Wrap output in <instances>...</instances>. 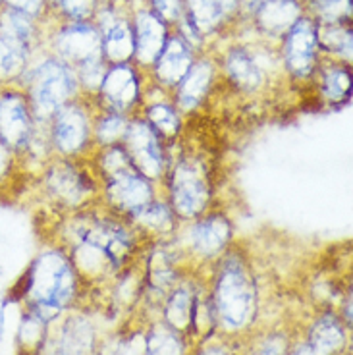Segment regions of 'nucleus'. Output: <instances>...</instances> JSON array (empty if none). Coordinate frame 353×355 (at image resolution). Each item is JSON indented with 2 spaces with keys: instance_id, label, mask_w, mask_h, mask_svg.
<instances>
[{
  "instance_id": "f257e3e1",
  "label": "nucleus",
  "mask_w": 353,
  "mask_h": 355,
  "mask_svg": "<svg viewBox=\"0 0 353 355\" xmlns=\"http://www.w3.org/2000/svg\"><path fill=\"white\" fill-rule=\"evenodd\" d=\"M74 284V272L62 255H41L24 278L21 297H26L27 313L43 322L53 320L71 300Z\"/></svg>"
},
{
  "instance_id": "f03ea898",
  "label": "nucleus",
  "mask_w": 353,
  "mask_h": 355,
  "mask_svg": "<svg viewBox=\"0 0 353 355\" xmlns=\"http://www.w3.org/2000/svg\"><path fill=\"white\" fill-rule=\"evenodd\" d=\"M216 315L228 329H241L255 313V286L239 263H230L222 270L216 293Z\"/></svg>"
},
{
  "instance_id": "7ed1b4c3",
  "label": "nucleus",
  "mask_w": 353,
  "mask_h": 355,
  "mask_svg": "<svg viewBox=\"0 0 353 355\" xmlns=\"http://www.w3.org/2000/svg\"><path fill=\"white\" fill-rule=\"evenodd\" d=\"M110 174V197L126 211L139 213L150 203V187L139 174H135L122 151H112L105 160Z\"/></svg>"
},
{
  "instance_id": "20e7f679",
  "label": "nucleus",
  "mask_w": 353,
  "mask_h": 355,
  "mask_svg": "<svg viewBox=\"0 0 353 355\" xmlns=\"http://www.w3.org/2000/svg\"><path fill=\"white\" fill-rule=\"evenodd\" d=\"M71 89H74V81L70 71L62 64L54 60L41 64L33 71V80H31V98L37 112L49 116L54 110H58L64 105V101L70 97Z\"/></svg>"
},
{
  "instance_id": "39448f33",
  "label": "nucleus",
  "mask_w": 353,
  "mask_h": 355,
  "mask_svg": "<svg viewBox=\"0 0 353 355\" xmlns=\"http://www.w3.org/2000/svg\"><path fill=\"white\" fill-rule=\"evenodd\" d=\"M33 133V120L26 98L16 93L0 95V141L12 151L27 147Z\"/></svg>"
},
{
  "instance_id": "423d86ee",
  "label": "nucleus",
  "mask_w": 353,
  "mask_h": 355,
  "mask_svg": "<svg viewBox=\"0 0 353 355\" xmlns=\"http://www.w3.org/2000/svg\"><path fill=\"white\" fill-rule=\"evenodd\" d=\"M209 199V187L203 174L193 164H182L174 176V205L182 214L191 216L203 211Z\"/></svg>"
},
{
  "instance_id": "0eeeda50",
  "label": "nucleus",
  "mask_w": 353,
  "mask_h": 355,
  "mask_svg": "<svg viewBox=\"0 0 353 355\" xmlns=\"http://www.w3.org/2000/svg\"><path fill=\"white\" fill-rule=\"evenodd\" d=\"M81 240L85 245L93 248L98 253H103L106 259H110L114 265H120L130 251V238L122 228L108 222H97L91 224L81 232Z\"/></svg>"
},
{
  "instance_id": "6e6552de",
  "label": "nucleus",
  "mask_w": 353,
  "mask_h": 355,
  "mask_svg": "<svg viewBox=\"0 0 353 355\" xmlns=\"http://www.w3.org/2000/svg\"><path fill=\"white\" fill-rule=\"evenodd\" d=\"M128 147L130 157L137 168L143 170L147 176H157L162 168V157H160L159 143L155 133L150 132L147 124H133L128 132Z\"/></svg>"
},
{
  "instance_id": "1a4fd4ad",
  "label": "nucleus",
  "mask_w": 353,
  "mask_h": 355,
  "mask_svg": "<svg viewBox=\"0 0 353 355\" xmlns=\"http://www.w3.org/2000/svg\"><path fill=\"white\" fill-rule=\"evenodd\" d=\"M317 29L309 21H298L288 39V66L298 76H307L315 64Z\"/></svg>"
},
{
  "instance_id": "9d476101",
  "label": "nucleus",
  "mask_w": 353,
  "mask_h": 355,
  "mask_svg": "<svg viewBox=\"0 0 353 355\" xmlns=\"http://www.w3.org/2000/svg\"><path fill=\"white\" fill-rule=\"evenodd\" d=\"M98 49H101V37L93 27L85 24L68 27L58 39V51L66 60L87 62L91 58H97Z\"/></svg>"
},
{
  "instance_id": "9b49d317",
  "label": "nucleus",
  "mask_w": 353,
  "mask_h": 355,
  "mask_svg": "<svg viewBox=\"0 0 353 355\" xmlns=\"http://www.w3.org/2000/svg\"><path fill=\"white\" fill-rule=\"evenodd\" d=\"M54 141L62 151H78L87 137V122L81 110L66 107L56 112L54 118Z\"/></svg>"
},
{
  "instance_id": "f8f14e48",
  "label": "nucleus",
  "mask_w": 353,
  "mask_h": 355,
  "mask_svg": "<svg viewBox=\"0 0 353 355\" xmlns=\"http://www.w3.org/2000/svg\"><path fill=\"white\" fill-rule=\"evenodd\" d=\"M164 26L160 24L159 18L153 14H141L137 19V39H135V49L143 62H150L159 58L162 49H164Z\"/></svg>"
},
{
  "instance_id": "ddd939ff",
  "label": "nucleus",
  "mask_w": 353,
  "mask_h": 355,
  "mask_svg": "<svg viewBox=\"0 0 353 355\" xmlns=\"http://www.w3.org/2000/svg\"><path fill=\"white\" fill-rule=\"evenodd\" d=\"M103 93L114 108H128L137 95V81L130 68H114L103 81Z\"/></svg>"
},
{
  "instance_id": "4468645a",
  "label": "nucleus",
  "mask_w": 353,
  "mask_h": 355,
  "mask_svg": "<svg viewBox=\"0 0 353 355\" xmlns=\"http://www.w3.org/2000/svg\"><path fill=\"white\" fill-rule=\"evenodd\" d=\"M191 58L186 44L180 39H170L159 56V76L166 83H178L189 70Z\"/></svg>"
},
{
  "instance_id": "2eb2a0df",
  "label": "nucleus",
  "mask_w": 353,
  "mask_h": 355,
  "mask_svg": "<svg viewBox=\"0 0 353 355\" xmlns=\"http://www.w3.org/2000/svg\"><path fill=\"white\" fill-rule=\"evenodd\" d=\"M298 16L300 8L293 0H266L259 10L261 26L273 33H280L284 29L295 26Z\"/></svg>"
},
{
  "instance_id": "dca6fc26",
  "label": "nucleus",
  "mask_w": 353,
  "mask_h": 355,
  "mask_svg": "<svg viewBox=\"0 0 353 355\" xmlns=\"http://www.w3.org/2000/svg\"><path fill=\"white\" fill-rule=\"evenodd\" d=\"M344 344V330L334 317H322L311 330L309 347L313 355H330Z\"/></svg>"
},
{
  "instance_id": "f3484780",
  "label": "nucleus",
  "mask_w": 353,
  "mask_h": 355,
  "mask_svg": "<svg viewBox=\"0 0 353 355\" xmlns=\"http://www.w3.org/2000/svg\"><path fill=\"white\" fill-rule=\"evenodd\" d=\"M230 238V226L224 218H209L197 224L193 230V245L197 251H201L205 255H212L218 249L224 248V243Z\"/></svg>"
},
{
  "instance_id": "a211bd4d",
  "label": "nucleus",
  "mask_w": 353,
  "mask_h": 355,
  "mask_svg": "<svg viewBox=\"0 0 353 355\" xmlns=\"http://www.w3.org/2000/svg\"><path fill=\"white\" fill-rule=\"evenodd\" d=\"M49 186L58 197H62L68 203H78L83 193H85V186H83V176H80L76 170L68 166V164H60L51 172L49 176Z\"/></svg>"
},
{
  "instance_id": "6ab92c4d",
  "label": "nucleus",
  "mask_w": 353,
  "mask_h": 355,
  "mask_svg": "<svg viewBox=\"0 0 353 355\" xmlns=\"http://www.w3.org/2000/svg\"><path fill=\"white\" fill-rule=\"evenodd\" d=\"M186 80L182 83V89H180V98H182V105L186 108L195 107L203 95L207 93V87L211 83L212 70L211 66L207 62L195 64L193 68H189L187 73L184 76Z\"/></svg>"
},
{
  "instance_id": "aec40b11",
  "label": "nucleus",
  "mask_w": 353,
  "mask_h": 355,
  "mask_svg": "<svg viewBox=\"0 0 353 355\" xmlns=\"http://www.w3.org/2000/svg\"><path fill=\"white\" fill-rule=\"evenodd\" d=\"M27 51V46L0 29V80H10L24 70Z\"/></svg>"
},
{
  "instance_id": "412c9836",
  "label": "nucleus",
  "mask_w": 353,
  "mask_h": 355,
  "mask_svg": "<svg viewBox=\"0 0 353 355\" xmlns=\"http://www.w3.org/2000/svg\"><path fill=\"white\" fill-rule=\"evenodd\" d=\"M195 300L186 290H178L166 305V320L172 330H189L193 329L197 320Z\"/></svg>"
},
{
  "instance_id": "4be33fe9",
  "label": "nucleus",
  "mask_w": 353,
  "mask_h": 355,
  "mask_svg": "<svg viewBox=\"0 0 353 355\" xmlns=\"http://www.w3.org/2000/svg\"><path fill=\"white\" fill-rule=\"evenodd\" d=\"M0 29L4 33H8L12 39H16L18 43L29 49V43L33 39V24H31V16H27L24 12L14 8L0 10Z\"/></svg>"
},
{
  "instance_id": "5701e85b",
  "label": "nucleus",
  "mask_w": 353,
  "mask_h": 355,
  "mask_svg": "<svg viewBox=\"0 0 353 355\" xmlns=\"http://www.w3.org/2000/svg\"><path fill=\"white\" fill-rule=\"evenodd\" d=\"M228 70L230 76L236 80L238 85L246 89H255L261 83V71L255 66V62L249 58L248 54L236 51L230 54L228 58Z\"/></svg>"
},
{
  "instance_id": "b1692460",
  "label": "nucleus",
  "mask_w": 353,
  "mask_h": 355,
  "mask_svg": "<svg viewBox=\"0 0 353 355\" xmlns=\"http://www.w3.org/2000/svg\"><path fill=\"white\" fill-rule=\"evenodd\" d=\"M133 37L130 33V27L118 21L114 26L108 29L105 41L106 54L112 58V60H126L128 56H132L133 53Z\"/></svg>"
},
{
  "instance_id": "393cba45",
  "label": "nucleus",
  "mask_w": 353,
  "mask_h": 355,
  "mask_svg": "<svg viewBox=\"0 0 353 355\" xmlns=\"http://www.w3.org/2000/svg\"><path fill=\"white\" fill-rule=\"evenodd\" d=\"M145 355H182V340L172 329H157L150 332L145 344Z\"/></svg>"
},
{
  "instance_id": "a878e982",
  "label": "nucleus",
  "mask_w": 353,
  "mask_h": 355,
  "mask_svg": "<svg viewBox=\"0 0 353 355\" xmlns=\"http://www.w3.org/2000/svg\"><path fill=\"white\" fill-rule=\"evenodd\" d=\"M224 16L218 0H191V14L189 21H193L197 29H211L218 24V19Z\"/></svg>"
},
{
  "instance_id": "bb28decb",
  "label": "nucleus",
  "mask_w": 353,
  "mask_h": 355,
  "mask_svg": "<svg viewBox=\"0 0 353 355\" xmlns=\"http://www.w3.org/2000/svg\"><path fill=\"white\" fill-rule=\"evenodd\" d=\"M325 91L330 101H342L352 91V76L344 70H332L325 81Z\"/></svg>"
},
{
  "instance_id": "cd10ccee",
  "label": "nucleus",
  "mask_w": 353,
  "mask_h": 355,
  "mask_svg": "<svg viewBox=\"0 0 353 355\" xmlns=\"http://www.w3.org/2000/svg\"><path fill=\"white\" fill-rule=\"evenodd\" d=\"M317 10L328 24H338L352 14V0H318Z\"/></svg>"
},
{
  "instance_id": "c85d7f7f",
  "label": "nucleus",
  "mask_w": 353,
  "mask_h": 355,
  "mask_svg": "<svg viewBox=\"0 0 353 355\" xmlns=\"http://www.w3.org/2000/svg\"><path fill=\"white\" fill-rule=\"evenodd\" d=\"M322 39L327 41L330 49H334L344 56H350L352 53V33L336 27V24H332V29H328L327 33H322Z\"/></svg>"
},
{
  "instance_id": "c756f323",
  "label": "nucleus",
  "mask_w": 353,
  "mask_h": 355,
  "mask_svg": "<svg viewBox=\"0 0 353 355\" xmlns=\"http://www.w3.org/2000/svg\"><path fill=\"white\" fill-rule=\"evenodd\" d=\"M150 120H153V124L157 125L159 130H162L168 135H172V133H176L178 130V118L174 114V110H170L168 107H153L150 108Z\"/></svg>"
},
{
  "instance_id": "7c9ffc66",
  "label": "nucleus",
  "mask_w": 353,
  "mask_h": 355,
  "mask_svg": "<svg viewBox=\"0 0 353 355\" xmlns=\"http://www.w3.org/2000/svg\"><path fill=\"white\" fill-rule=\"evenodd\" d=\"M137 214H139L143 224H147L150 228H159V230H166L170 222H172L164 207H150V203Z\"/></svg>"
},
{
  "instance_id": "2f4dec72",
  "label": "nucleus",
  "mask_w": 353,
  "mask_h": 355,
  "mask_svg": "<svg viewBox=\"0 0 353 355\" xmlns=\"http://www.w3.org/2000/svg\"><path fill=\"white\" fill-rule=\"evenodd\" d=\"M126 132V122L120 116H110L103 124L98 125V137L103 141H114Z\"/></svg>"
},
{
  "instance_id": "473e14b6",
  "label": "nucleus",
  "mask_w": 353,
  "mask_h": 355,
  "mask_svg": "<svg viewBox=\"0 0 353 355\" xmlns=\"http://www.w3.org/2000/svg\"><path fill=\"white\" fill-rule=\"evenodd\" d=\"M150 276H153V282L159 288L166 286L172 280V266H170V263L164 257V253L162 255L157 253V257L153 261V272H150Z\"/></svg>"
},
{
  "instance_id": "72a5a7b5",
  "label": "nucleus",
  "mask_w": 353,
  "mask_h": 355,
  "mask_svg": "<svg viewBox=\"0 0 353 355\" xmlns=\"http://www.w3.org/2000/svg\"><path fill=\"white\" fill-rule=\"evenodd\" d=\"M81 76H83V81L87 83L89 87H97V85H101L103 64L98 62V56L97 58H91L87 62H83V66H81Z\"/></svg>"
},
{
  "instance_id": "f704fd0d",
  "label": "nucleus",
  "mask_w": 353,
  "mask_h": 355,
  "mask_svg": "<svg viewBox=\"0 0 353 355\" xmlns=\"http://www.w3.org/2000/svg\"><path fill=\"white\" fill-rule=\"evenodd\" d=\"M95 6V0H62V8L74 18H85Z\"/></svg>"
},
{
  "instance_id": "c9c22d12",
  "label": "nucleus",
  "mask_w": 353,
  "mask_h": 355,
  "mask_svg": "<svg viewBox=\"0 0 353 355\" xmlns=\"http://www.w3.org/2000/svg\"><path fill=\"white\" fill-rule=\"evenodd\" d=\"M8 8L19 10L27 16H35L39 14V10L43 6V0H4Z\"/></svg>"
},
{
  "instance_id": "e433bc0d",
  "label": "nucleus",
  "mask_w": 353,
  "mask_h": 355,
  "mask_svg": "<svg viewBox=\"0 0 353 355\" xmlns=\"http://www.w3.org/2000/svg\"><path fill=\"white\" fill-rule=\"evenodd\" d=\"M155 6L168 19L178 18V14H180V0H155Z\"/></svg>"
},
{
  "instance_id": "4c0bfd02",
  "label": "nucleus",
  "mask_w": 353,
  "mask_h": 355,
  "mask_svg": "<svg viewBox=\"0 0 353 355\" xmlns=\"http://www.w3.org/2000/svg\"><path fill=\"white\" fill-rule=\"evenodd\" d=\"M12 149L6 147L4 143L0 141V178H4L8 174L10 166H12Z\"/></svg>"
},
{
  "instance_id": "58836bf2",
  "label": "nucleus",
  "mask_w": 353,
  "mask_h": 355,
  "mask_svg": "<svg viewBox=\"0 0 353 355\" xmlns=\"http://www.w3.org/2000/svg\"><path fill=\"white\" fill-rule=\"evenodd\" d=\"M236 2H238V0H218L222 12H230V10L236 6Z\"/></svg>"
},
{
  "instance_id": "ea45409f",
  "label": "nucleus",
  "mask_w": 353,
  "mask_h": 355,
  "mask_svg": "<svg viewBox=\"0 0 353 355\" xmlns=\"http://www.w3.org/2000/svg\"><path fill=\"white\" fill-rule=\"evenodd\" d=\"M293 355H313V352H311L309 346H303V347H300V349H298V352H295Z\"/></svg>"
},
{
  "instance_id": "a19ab883",
  "label": "nucleus",
  "mask_w": 353,
  "mask_h": 355,
  "mask_svg": "<svg viewBox=\"0 0 353 355\" xmlns=\"http://www.w3.org/2000/svg\"><path fill=\"white\" fill-rule=\"evenodd\" d=\"M203 355H226V354H224V349H216V347H212V349H207Z\"/></svg>"
},
{
  "instance_id": "79ce46f5",
  "label": "nucleus",
  "mask_w": 353,
  "mask_h": 355,
  "mask_svg": "<svg viewBox=\"0 0 353 355\" xmlns=\"http://www.w3.org/2000/svg\"><path fill=\"white\" fill-rule=\"evenodd\" d=\"M249 4H251V6H253V4H259V2H261V0H248Z\"/></svg>"
},
{
  "instance_id": "37998d69",
  "label": "nucleus",
  "mask_w": 353,
  "mask_h": 355,
  "mask_svg": "<svg viewBox=\"0 0 353 355\" xmlns=\"http://www.w3.org/2000/svg\"><path fill=\"white\" fill-rule=\"evenodd\" d=\"M2 2H4V0H0V6H2Z\"/></svg>"
}]
</instances>
